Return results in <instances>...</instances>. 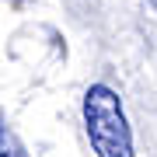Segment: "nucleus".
<instances>
[{
    "mask_svg": "<svg viewBox=\"0 0 157 157\" xmlns=\"http://www.w3.org/2000/svg\"><path fill=\"white\" fill-rule=\"evenodd\" d=\"M84 129L98 157H133V133H129L122 101L112 87L91 84L84 94Z\"/></svg>",
    "mask_w": 157,
    "mask_h": 157,
    "instance_id": "nucleus-1",
    "label": "nucleus"
},
{
    "mask_svg": "<svg viewBox=\"0 0 157 157\" xmlns=\"http://www.w3.org/2000/svg\"><path fill=\"white\" fill-rule=\"evenodd\" d=\"M0 150H4L0 157H25V150H21V147H17L14 133H11V129H7V126H4V133H0Z\"/></svg>",
    "mask_w": 157,
    "mask_h": 157,
    "instance_id": "nucleus-2",
    "label": "nucleus"
},
{
    "mask_svg": "<svg viewBox=\"0 0 157 157\" xmlns=\"http://www.w3.org/2000/svg\"><path fill=\"white\" fill-rule=\"evenodd\" d=\"M150 7H154V11H157V0H150Z\"/></svg>",
    "mask_w": 157,
    "mask_h": 157,
    "instance_id": "nucleus-3",
    "label": "nucleus"
}]
</instances>
